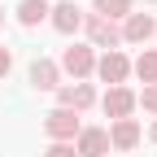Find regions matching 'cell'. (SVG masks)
<instances>
[{"label":"cell","mask_w":157,"mask_h":157,"mask_svg":"<svg viewBox=\"0 0 157 157\" xmlns=\"http://www.w3.org/2000/svg\"><path fill=\"white\" fill-rule=\"evenodd\" d=\"M44 131L52 135L57 144H70L74 135L83 131V122H78V113H74V109H61V105H57L52 113H44Z\"/></svg>","instance_id":"6da1fadb"},{"label":"cell","mask_w":157,"mask_h":157,"mask_svg":"<svg viewBox=\"0 0 157 157\" xmlns=\"http://www.w3.org/2000/svg\"><path fill=\"white\" fill-rule=\"evenodd\" d=\"M83 26H87V39H92V48H109L113 44H122V31H118L109 17H96V13H83Z\"/></svg>","instance_id":"7a4b0ae2"},{"label":"cell","mask_w":157,"mask_h":157,"mask_svg":"<svg viewBox=\"0 0 157 157\" xmlns=\"http://www.w3.org/2000/svg\"><path fill=\"white\" fill-rule=\"evenodd\" d=\"M57 70H66V74H74V78H87V74L96 70L92 44H74V48H66V52H61V66H57Z\"/></svg>","instance_id":"3957f363"},{"label":"cell","mask_w":157,"mask_h":157,"mask_svg":"<svg viewBox=\"0 0 157 157\" xmlns=\"http://www.w3.org/2000/svg\"><path fill=\"white\" fill-rule=\"evenodd\" d=\"M135 144H140V122H135V118H118V122L109 127V148L131 153Z\"/></svg>","instance_id":"277c9868"},{"label":"cell","mask_w":157,"mask_h":157,"mask_svg":"<svg viewBox=\"0 0 157 157\" xmlns=\"http://www.w3.org/2000/svg\"><path fill=\"white\" fill-rule=\"evenodd\" d=\"M96 74H101L105 83H113V87H122V78L131 74V61H127V57L118 52V48H113V52H105L101 61H96Z\"/></svg>","instance_id":"5b68a950"},{"label":"cell","mask_w":157,"mask_h":157,"mask_svg":"<svg viewBox=\"0 0 157 157\" xmlns=\"http://www.w3.org/2000/svg\"><path fill=\"white\" fill-rule=\"evenodd\" d=\"M78 157H105L109 153V131H101V127H83L78 131V148H74Z\"/></svg>","instance_id":"8992f818"},{"label":"cell","mask_w":157,"mask_h":157,"mask_svg":"<svg viewBox=\"0 0 157 157\" xmlns=\"http://www.w3.org/2000/svg\"><path fill=\"white\" fill-rule=\"evenodd\" d=\"M101 105H105V113L113 118V122H118V118H131V109H135V92H131V87H109Z\"/></svg>","instance_id":"52a82bcc"},{"label":"cell","mask_w":157,"mask_h":157,"mask_svg":"<svg viewBox=\"0 0 157 157\" xmlns=\"http://www.w3.org/2000/svg\"><path fill=\"white\" fill-rule=\"evenodd\" d=\"M57 96H61V109H74V113H83V109H92V105H96V92H92V83L61 87Z\"/></svg>","instance_id":"ba28073f"},{"label":"cell","mask_w":157,"mask_h":157,"mask_svg":"<svg viewBox=\"0 0 157 157\" xmlns=\"http://www.w3.org/2000/svg\"><path fill=\"white\" fill-rule=\"evenodd\" d=\"M31 83H35L39 92H52L57 83H61V70H57V61H48V57L31 61Z\"/></svg>","instance_id":"9c48e42d"},{"label":"cell","mask_w":157,"mask_h":157,"mask_svg":"<svg viewBox=\"0 0 157 157\" xmlns=\"http://www.w3.org/2000/svg\"><path fill=\"white\" fill-rule=\"evenodd\" d=\"M48 13H52V26L61 31V35H70V31L83 26V9H78L74 0H66V5H57V9H48Z\"/></svg>","instance_id":"30bf717a"},{"label":"cell","mask_w":157,"mask_h":157,"mask_svg":"<svg viewBox=\"0 0 157 157\" xmlns=\"http://www.w3.org/2000/svg\"><path fill=\"white\" fill-rule=\"evenodd\" d=\"M148 35H157V22H153L148 13H131L127 26H122V39H127V44H144Z\"/></svg>","instance_id":"8fae6325"},{"label":"cell","mask_w":157,"mask_h":157,"mask_svg":"<svg viewBox=\"0 0 157 157\" xmlns=\"http://www.w3.org/2000/svg\"><path fill=\"white\" fill-rule=\"evenodd\" d=\"M44 17H48L44 0H22V5H17V22H22V26H39Z\"/></svg>","instance_id":"7c38bea8"},{"label":"cell","mask_w":157,"mask_h":157,"mask_svg":"<svg viewBox=\"0 0 157 157\" xmlns=\"http://www.w3.org/2000/svg\"><path fill=\"white\" fill-rule=\"evenodd\" d=\"M131 70L140 74V78H144V87H148V83H157V48L140 52V57H135V66H131Z\"/></svg>","instance_id":"4fadbf2b"},{"label":"cell","mask_w":157,"mask_h":157,"mask_svg":"<svg viewBox=\"0 0 157 157\" xmlns=\"http://www.w3.org/2000/svg\"><path fill=\"white\" fill-rule=\"evenodd\" d=\"M96 17H131V0H96Z\"/></svg>","instance_id":"5bb4252c"},{"label":"cell","mask_w":157,"mask_h":157,"mask_svg":"<svg viewBox=\"0 0 157 157\" xmlns=\"http://www.w3.org/2000/svg\"><path fill=\"white\" fill-rule=\"evenodd\" d=\"M135 105H144L148 113H157V83H148V87H144L140 96H135Z\"/></svg>","instance_id":"9a60e30c"},{"label":"cell","mask_w":157,"mask_h":157,"mask_svg":"<svg viewBox=\"0 0 157 157\" xmlns=\"http://www.w3.org/2000/svg\"><path fill=\"white\" fill-rule=\"evenodd\" d=\"M44 157H78V153H74V144H48Z\"/></svg>","instance_id":"2e32d148"},{"label":"cell","mask_w":157,"mask_h":157,"mask_svg":"<svg viewBox=\"0 0 157 157\" xmlns=\"http://www.w3.org/2000/svg\"><path fill=\"white\" fill-rule=\"evenodd\" d=\"M9 70H13V52H9V48H0V78H5Z\"/></svg>","instance_id":"e0dca14e"},{"label":"cell","mask_w":157,"mask_h":157,"mask_svg":"<svg viewBox=\"0 0 157 157\" xmlns=\"http://www.w3.org/2000/svg\"><path fill=\"white\" fill-rule=\"evenodd\" d=\"M153 144H157V122H153Z\"/></svg>","instance_id":"ac0fdd59"},{"label":"cell","mask_w":157,"mask_h":157,"mask_svg":"<svg viewBox=\"0 0 157 157\" xmlns=\"http://www.w3.org/2000/svg\"><path fill=\"white\" fill-rule=\"evenodd\" d=\"M0 22H5V13H0Z\"/></svg>","instance_id":"d6986e66"}]
</instances>
